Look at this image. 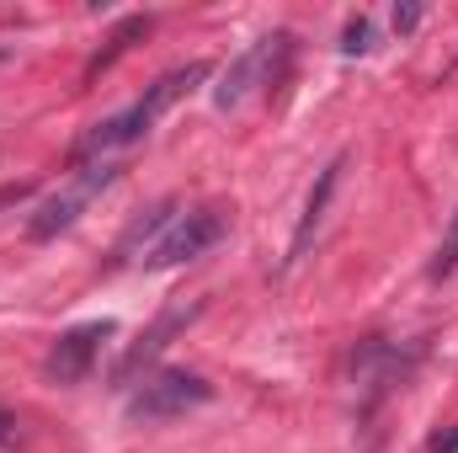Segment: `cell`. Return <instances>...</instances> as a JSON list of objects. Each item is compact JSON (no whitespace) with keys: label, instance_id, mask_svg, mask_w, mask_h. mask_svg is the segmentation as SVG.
<instances>
[{"label":"cell","instance_id":"obj_14","mask_svg":"<svg viewBox=\"0 0 458 453\" xmlns=\"http://www.w3.org/2000/svg\"><path fill=\"white\" fill-rule=\"evenodd\" d=\"M432 453H458V427L454 432H437V438H432Z\"/></svg>","mask_w":458,"mask_h":453},{"label":"cell","instance_id":"obj_16","mask_svg":"<svg viewBox=\"0 0 458 453\" xmlns=\"http://www.w3.org/2000/svg\"><path fill=\"white\" fill-rule=\"evenodd\" d=\"M21 192H27V187H5V192H0V209H5V203H16Z\"/></svg>","mask_w":458,"mask_h":453},{"label":"cell","instance_id":"obj_9","mask_svg":"<svg viewBox=\"0 0 458 453\" xmlns=\"http://www.w3.org/2000/svg\"><path fill=\"white\" fill-rule=\"evenodd\" d=\"M144 32H149V16H128V21L117 27L113 38H107V48H102V54H97L91 64H86V86H91V81H97L102 70H113V64L123 59V54H128V48H133V43H139V38H144Z\"/></svg>","mask_w":458,"mask_h":453},{"label":"cell","instance_id":"obj_10","mask_svg":"<svg viewBox=\"0 0 458 453\" xmlns=\"http://www.w3.org/2000/svg\"><path fill=\"white\" fill-rule=\"evenodd\" d=\"M171 225H176V203H155L144 219H133V229L117 240V261H128V256H133V245H149V240H160Z\"/></svg>","mask_w":458,"mask_h":453},{"label":"cell","instance_id":"obj_12","mask_svg":"<svg viewBox=\"0 0 458 453\" xmlns=\"http://www.w3.org/2000/svg\"><path fill=\"white\" fill-rule=\"evenodd\" d=\"M368 38H373V21H368V16H352V21H346V38H342V54H368V48H373Z\"/></svg>","mask_w":458,"mask_h":453},{"label":"cell","instance_id":"obj_11","mask_svg":"<svg viewBox=\"0 0 458 453\" xmlns=\"http://www.w3.org/2000/svg\"><path fill=\"white\" fill-rule=\"evenodd\" d=\"M454 272H458V214H454V225H448V235H443V245H437V256L427 261V278L432 283H443Z\"/></svg>","mask_w":458,"mask_h":453},{"label":"cell","instance_id":"obj_13","mask_svg":"<svg viewBox=\"0 0 458 453\" xmlns=\"http://www.w3.org/2000/svg\"><path fill=\"white\" fill-rule=\"evenodd\" d=\"M416 21H421V5H394V32H400V38H405Z\"/></svg>","mask_w":458,"mask_h":453},{"label":"cell","instance_id":"obj_3","mask_svg":"<svg viewBox=\"0 0 458 453\" xmlns=\"http://www.w3.org/2000/svg\"><path fill=\"white\" fill-rule=\"evenodd\" d=\"M117 182V166L113 160H97V166H86V171H75V182L70 187H59L48 203H38L32 209V219H27V240H54V235H64V229L75 225L107 187Z\"/></svg>","mask_w":458,"mask_h":453},{"label":"cell","instance_id":"obj_2","mask_svg":"<svg viewBox=\"0 0 458 453\" xmlns=\"http://www.w3.org/2000/svg\"><path fill=\"white\" fill-rule=\"evenodd\" d=\"M214 384L203 373H187V368H160L149 373L144 384L128 389V422L133 427H160V422H176L198 406H208Z\"/></svg>","mask_w":458,"mask_h":453},{"label":"cell","instance_id":"obj_7","mask_svg":"<svg viewBox=\"0 0 458 453\" xmlns=\"http://www.w3.org/2000/svg\"><path fill=\"white\" fill-rule=\"evenodd\" d=\"M198 315H203V299H192V304H165V310L155 315V326L133 341V346L123 352V363L113 368V384H117V389H133V384H139V368H144V363H155V357H160L171 341L182 337Z\"/></svg>","mask_w":458,"mask_h":453},{"label":"cell","instance_id":"obj_1","mask_svg":"<svg viewBox=\"0 0 458 453\" xmlns=\"http://www.w3.org/2000/svg\"><path fill=\"white\" fill-rule=\"evenodd\" d=\"M208 81V64L203 59H192V64H176V70H165L155 86H144V97L139 102H128L123 113H113V117H102V123H91L81 139H75V150H70V160L81 166V160H107L113 150H128V144H139L160 117L171 113L192 86H203Z\"/></svg>","mask_w":458,"mask_h":453},{"label":"cell","instance_id":"obj_15","mask_svg":"<svg viewBox=\"0 0 458 453\" xmlns=\"http://www.w3.org/2000/svg\"><path fill=\"white\" fill-rule=\"evenodd\" d=\"M11 427H16V416H11V411H0V438H11Z\"/></svg>","mask_w":458,"mask_h":453},{"label":"cell","instance_id":"obj_4","mask_svg":"<svg viewBox=\"0 0 458 453\" xmlns=\"http://www.w3.org/2000/svg\"><path fill=\"white\" fill-rule=\"evenodd\" d=\"M288 59H293V32H267V38H256V43L225 70L214 102H219V107H240L256 86H277L283 70H288Z\"/></svg>","mask_w":458,"mask_h":453},{"label":"cell","instance_id":"obj_8","mask_svg":"<svg viewBox=\"0 0 458 453\" xmlns=\"http://www.w3.org/2000/svg\"><path fill=\"white\" fill-rule=\"evenodd\" d=\"M342 155L320 171V182H315V192H310V203H304V219H299V229H293V245H288V267L310 251V240H315V229H320V219H326V209H331V192H336V182H342Z\"/></svg>","mask_w":458,"mask_h":453},{"label":"cell","instance_id":"obj_5","mask_svg":"<svg viewBox=\"0 0 458 453\" xmlns=\"http://www.w3.org/2000/svg\"><path fill=\"white\" fill-rule=\"evenodd\" d=\"M117 337L113 321H86V326H70L64 337L48 346V357H43V373H48V384H86L91 379V368H97V357H102V346Z\"/></svg>","mask_w":458,"mask_h":453},{"label":"cell","instance_id":"obj_6","mask_svg":"<svg viewBox=\"0 0 458 453\" xmlns=\"http://www.w3.org/2000/svg\"><path fill=\"white\" fill-rule=\"evenodd\" d=\"M225 240V219L214 214V209H192V214H176V225L165 229L155 245H149V256H144V267H155V272H165V267H182V261H198L203 251H214Z\"/></svg>","mask_w":458,"mask_h":453}]
</instances>
